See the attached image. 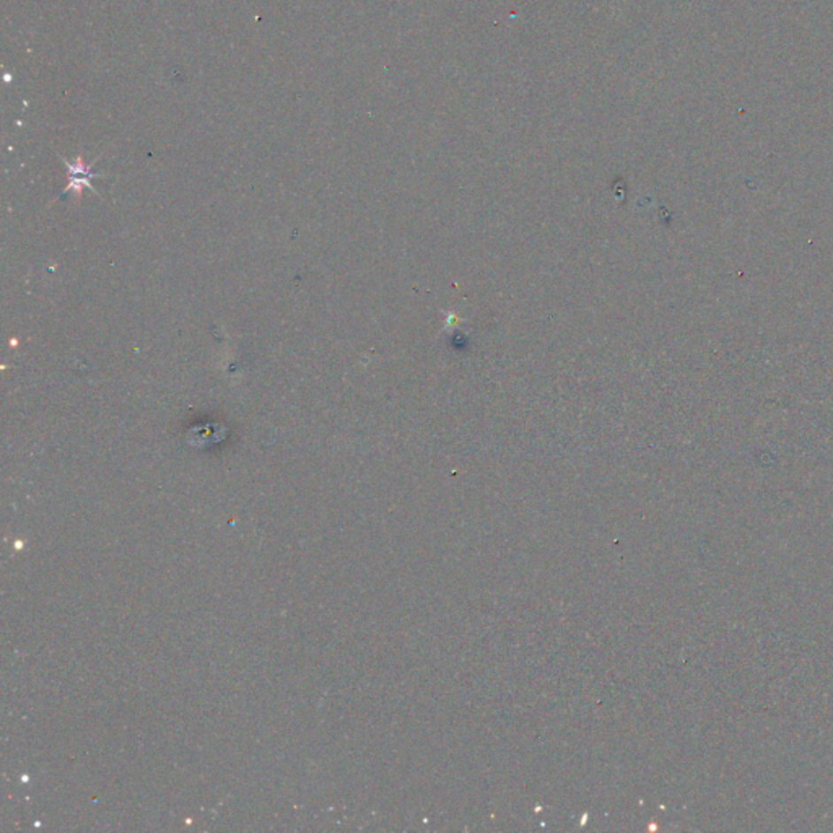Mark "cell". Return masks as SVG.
Segmentation results:
<instances>
[{
	"mask_svg": "<svg viewBox=\"0 0 833 833\" xmlns=\"http://www.w3.org/2000/svg\"><path fill=\"white\" fill-rule=\"evenodd\" d=\"M66 165H67V168L71 170V174H72L71 184L67 186V189H66V192L67 191L81 192V186H89V188H91V189H93V186H91L90 180L91 178H96V174H93V173H90V168L83 165V161H81V157H79V158L75 160V163H73V165H72V163H69V161H66Z\"/></svg>",
	"mask_w": 833,
	"mask_h": 833,
	"instance_id": "cell-1",
	"label": "cell"
}]
</instances>
